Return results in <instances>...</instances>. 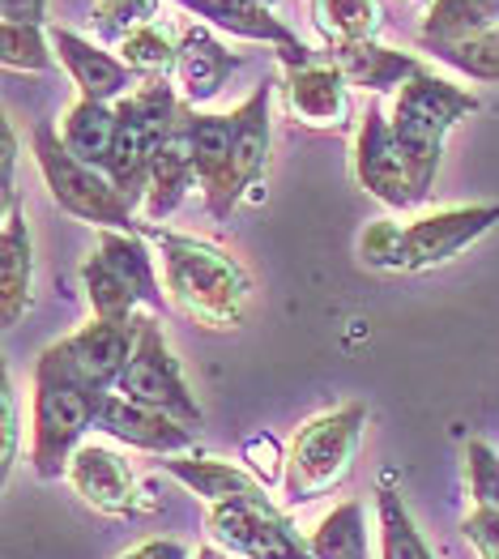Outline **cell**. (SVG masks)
Masks as SVG:
<instances>
[{
  "mask_svg": "<svg viewBox=\"0 0 499 559\" xmlns=\"http://www.w3.org/2000/svg\"><path fill=\"white\" fill-rule=\"evenodd\" d=\"M136 231L145 235L158 257H163V286L171 308L201 329H239L248 317L252 299V278L248 270L230 257L227 248L201 239V235H180L154 223H141Z\"/></svg>",
  "mask_w": 499,
  "mask_h": 559,
  "instance_id": "1",
  "label": "cell"
},
{
  "mask_svg": "<svg viewBox=\"0 0 499 559\" xmlns=\"http://www.w3.org/2000/svg\"><path fill=\"white\" fill-rule=\"evenodd\" d=\"M107 389L94 384L91 376L73 364L64 342H51L35 364V402H31V469L39 478H64L73 453L86 444V431H94L103 411Z\"/></svg>",
  "mask_w": 499,
  "mask_h": 559,
  "instance_id": "2",
  "label": "cell"
},
{
  "mask_svg": "<svg viewBox=\"0 0 499 559\" xmlns=\"http://www.w3.org/2000/svg\"><path fill=\"white\" fill-rule=\"evenodd\" d=\"M474 111H478V94H470L465 86H456V82L431 73V69L414 73L397 91L389 124H393V141L402 150V163L409 167L423 201L436 185V171H440V158H444V138Z\"/></svg>",
  "mask_w": 499,
  "mask_h": 559,
  "instance_id": "3",
  "label": "cell"
},
{
  "mask_svg": "<svg viewBox=\"0 0 499 559\" xmlns=\"http://www.w3.org/2000/svg\"><path fill=\"white\" fill-rule=\"evenodd\" d=\"M367 406L364 402H346L337 411H324L317 419H308L290 449H286V478H282V496L286 509L312 504L320 496L337 491L351 469H355V453L364 444Z\"/></svg>",
  "mask_w": 499,
  "mask_h": 559,
  "instance_id": "4",
  "label": "cell"
},
{
  "mask_svg": "<svg viewBox=\"0 0 499 559\" xmlns=\"http://www.w3.org/2000/svg\"><path fill=\"white\" fill-rule=\"evenodd\" d=\"M35 163L44 171L51 201L64 214L91 223L98 231H136L141 227L136 223V205L111 185V176L91 167V163H82V158H73L69 145L60 141V133L51 124L35 129Z\"/></svg>",
  "mask_w": 499,
  "mask_h": 559,
  "instance_id": "5",
  "label": "cell"
},
{
  "mask_svg": "<svg viewBox=\"0 0 499 559\" xmlns=\"http://www.w3.org/2000/svg\"><path fill=\"white\" fill-rule=\"evenodd\" d=\"M116 393L129 397V402H141V406H154V411L188 423V427L205 423V415H201V406H197V397H192V389H188V380L180 372V359H176L171 342L163 337V325L154 317L141 321L136 350L124 376H120V384H116Z\"/></svg>",
  "mask_w": 499,
  "mask_h": 559,
  "instance_id": "6",
  "label": "cell"
},
{
  "mask_svg": "<svg viewBox=\"0 0 499 559\" xmlns=\"http://www.w3.org/2000/svg\"><path fill=\"white\" fill-rule=\"evenodd\" d=\"M491 227H499V205H453V210L423 214L406 227H397V248H393L389 270L397 274L436 270L461 257L470 243H478Z\"/></svg>",
  "mask_w": 499,
  "mask_h": 559,
  "instance_id": "7",
  "label": "cell"
},
{
  "mask_svg": "<svg viewBox=\"0 0 499 559\" xmlns=\"http://www.w3.org/2000/svg\"><path fill=\"white\" fill-rule=\"evenodd\" d=\"M210 538L235 559H304L312 556L308 538L295 530V521L273 509L270 496L257 500H230L210 509Z\"/></svg>",
  "mask_w": 499,
  "mask_h": 559,
  "instance_id": "8",
  "label": "cell"
},
{
  "mask_svg": "<svg viewBox=\"0 0 499 559\" xmlns=\"http://www.w3.org/2000/svg\"><path fill=\"white\" fill-rule=\"evenodd\" d=\"M355 185L389 210L423 205L414 176H409V167L402 163V150L393 141V124H389L380 103H367V111L359 116V129H355Z\"/></svg>",
  "mask_w": 499,
  "mask_h": 559,
  "instance_id": "9",
  "label": "cell"
},
{
  "mask_svg": "<svg viewBox=\"0 0 499 559\" xmlns=\"http://www.w3.org/2000/svg\"><path fill=\"white\" fill-rule=\"evenodd\" d=\"M282 107L295 124L317 133H346L355 124L351 82L333 60H312L299 69H282Z\"/></svg>",
  "mask_w": 499,
  "mask_h": 559,
  "instance_id": "10",
  "label": "cell"
},
{
  "mask_svg": "<svg viewBox=\"0 0 499 559\" xmlns=\"http://www.w3.org/2000/svg\"><path fill=\"white\" fill-rule=\"evenodd\" d=\"M180 9H188L197 22H205L210 31H223L235 39H252V44H270L277 47V60L282 69H299V64H312L320 60L312 47L304 44L270 4L261 0H176Z\"/></svg>",
  "mask_w": 499,
  "mask_h": 559,
  "instance_id": "11",
  "label": "cell"
},
{
  "mask_svg": "<svg viewBox=\"0 0 499 559\" xmlns=\"http://www.w3.org/2000/svg\"><path fill=\"white\" fill-rule=\"evenodd\" d=\"M183 138H188V150H192V171H197V185H201V197H205V210L223 223V218H230V210L239 205V197H235V167H230L235 124H230V116L183 107Z\"/></svg>",
  "mask_w": 499,
  "mask_h": 559,
  "instance_id": "12",
  "label": "cell"
},
{
  "mask_svg": "<svg viewBox=\"0 0 499 559\" xmlns=\"http://www.w3.org/2000/svg\"><path fill=\"white\" fill-rule=\"evenodd\" d=\"M94 431H103V436H111V440H120L129 449L154 453V457H180V453H192V444H197V427L171 419V415H163L154 406L129 402L120 393L103 397Z\"/></svg>",
  "mask_w": 499,
  "mask_h": 559,
  "instance_id": "13",
  "label": "cell"
},
{
  "mask_svg": "<svg viewBox=\"0 0 499 559\" xmlns=\"http://www.w3.org/2000/svg\"><path fill=\"white\" fill-rule=\"evenodd\" d=\"M64 478H69V487L91 504L94 513L129 516L136 509L133 466H129L116 449H107V444H98V440H86V444L73 453Z\"/></svg>",
  "mask_w": 499,
  "mask_h": 559,
  "instance_id": "14",
  "label": "cell"
},
{
  "mask_svg": "<svg viewBox=\"0 0 499 559\" xmlns=\"http://www.w3.org/2000/svg\"><path fill=\"white\" fill-rule=\"evenodd\" d=\"M243 69V56L227 51L218 44V35L205 22H188L180 31V60H176V86L188 107H205L214 103L230 73Z\"/></svg>",
  "mask_w": 499,
  "mask_h": 559,
  "instance_id": "15",
  "label": "cell"
},
{
  "mask_svg": "<svg viewBox=\"0 0 499 559\" xmlns=\"http://www.w3.org/2000/svg\"><path fill=\"white\" fill-rule=\"evenodd\" d=\"M51 47H56V60L69 69L73 86L82 91V98L111 103V107H116L120 98H129V94H133V86H141L120 56L103 51L98 44L82 39V35H73V31H64V26H56V31H51Z\"/></svg>",
  "mask_w": 499,
  "mask_h": 559,
  "instance_id": "16",
  "label": "cell"
},
{
  "mask_svg": "<svg viewBox=\"0 0 499 559\" xmlns=\"http://www.w3.org/2000/svg\"><path fill=\"white\" fill-rule=\"evenodd\" d=\"M141 321L145 317H136V321H98V317H91V325H82L78 333L60 337V342H64L73 364L91 376L94 384L116 393V384H120V376H124V368H129V359H133L136 350Z\"/></svg>",
  "mask_w": 499,
  "mask_h": 559,
  "instance_id": "17",
  "label": "cell"
},
{
  "mask_svg": "<svg viewBox=\"0 0 499 559\" xmlns=\"http://www.w3.org/2000/svg\"><path fill=\"white\" fill-rule=\"evenodd\" d=\"M270 111H273L270 82H261L257 91L230 111V124H235L230 167H235V197L239 201L243 197H261V188H265V171H270Z\"/></svg>",
  "mask_w": 499,
  "mask_h": 559,
  "instance_id": "18",
  "label": "cell"
},
{
  "mask_svg": "<svg viewBox=\"0 0 499 559\" xmlns=\"http://www.w3.org/2000/svg\"><path fill=\"white\" fill-rule=\"evenodd\" d=\"M158 466L167 469L176 483H183L192 496H201L210 509L214 504H230V500H257V496H270V487L239 462H218V457H158Z\"/></svg>",
  "mask_w": 499,
  "mask_h": 559,
  "instance_id": "19",
  "label": "cell"
},
{
  "mask_svg": "<svg viewBox=\"0 0 499 559\" xmlns=\"http://www.w3.org/2000/svg\"><path fill=\"white\" fill-rule=\"evenodd\" d=\"M31 286H35V243L26 214L13 205L4 210V231H0V317L4 329H13L31 308Z\"/></svg>",
  "mask_w": 499,
  "mask_h": 559,
  "instance_id": "20",
  "label": "cell"
},
{
  "mask_svg": "<svg viewBox=\"0 0 499 559\" xmlns=\"http://www.w3.org/2000/svg\"><path fill=\"white\" fill-rule=\"evenodd\" d=\"M329 60L342 69V78L359 91L384 94V91H402L414 73H423L427 64L409 51H397V47H384L380 39L371 44H355V47H337L329 51Z\"/></svg>",
  "mask_w": 499,
  "mask_h": 559,
  "instance_id": "21",
  "label": "cell"
},
{
  "mask_svg": "<svg viewBox=\"0 0 499 559\" xmlns=\"http://www.w3.org/2000/svg\"><path fill=\"white\" fill-rule=\"evenodd\" d=\"M94 248L107 257V265L120 274V278L133 286V295L141 299V308L150 312H163L171 299H167V286L158 282L154 270V248L141 231H98L94 235Z\"/></svg>",
  "mask_w": 499,
  "mask_h": 559,
  "instance_id": "22",
  "label": "cell"
},
{
  "mask_svg": "<svg viewBox=\"0 0 499 559\" xmlns=\"http://www.w3.org/2000/svg\"><path fill=\"white\" fill-rule=\"evenodd\" d=\"M183 107H188V103H183ZM192 185H197V171H192V150H188V138H183V116H180L176 138L167 141V145H158L154 167H150V192H145V201H141L145 223L171 218L183 205V197H188Z\"/></svg>",
  "mask_w": 499,
  "mask_h": 559,
  "instance_id": "23",
  "label": "cell"
},
{
  "mask_svg": "<svg viewBox=\"0 0 499 559\" xmlns=\"http://www.w3.org/2000/svg\"><path fill=\"white\" fill-rule=\"evenodd\" d=\"M499 26V0H431L418 26V44L427 51L470 44Z\"/></svg>",
  "mask_w": 499,
  "mask_h": 559,
  "instance_id": "24",
  "label": "cell"
},
{
  "mask_svg": "<svg viewBox=\"0 0 499 559\" xmlns=\"http://www.w3.org/2000/svg\"><path fill=\"white\" fill-rule=\"evenodd\" d=\"M116 107L111 103H94V98H78L69 111H64V124H60V141L69 145L73 158L91 163L98 171H107L111 163V150H116Z\"/></svg>",
  "mask_w": 499,
  "mask_h": 559,
  "instance_id": "25",
  "label": "cell"
},
{
  "mask_svg": "<svg viewBox=\"0 0 499 559\" xmlns=\"http://www.w3.org/2000/svg\"><path fill=\"white\" fill-rule=\"evenodd\" d=\"M308 9H312V26L320 31L329 51L371 44V39H380V26H384L380 0H308Z\"/></svg>",
  "mask_w": 499,
  "mask_h": 559,
  "instance_id": "26",
  "label": "cell"
},
{
  "mask_svg": "<svg viewBox=\"0 0 499 559\" xmlns=\"http://www.w3.org/2000/svg\"><path fill=\"white\" fill-rule=\"evenodd\" d=\"M116 51H120V60L129 64V73H133L136 82H167V78H176L180 31L171 22H163V17H154V22L136 26Z\"/></svg>",
  "mask_w": 499,
  "mask_h": 559,
  "instance_id": "27",
  "label": "cell"
},
{
  "mask_svg": "<svg viewBox=\"0 0 499 559\" xmlns=\"http://www.w3.org/2000/svg\"><path fill=\"white\" fill-rule=\"evenodd\" d=\"M312 559H367L371 543H367V509L364 500H342L329 513L320 516V525L308 534Z\"/></svg>",
  "mask_w": 499,
  "mask_h": 559,
  "instance_id": "28",
  "label": "cell"
},
{
  "mask_svg": "<svg viewBox=\"0 0 499 559\" xmlns=\"http://www.w3.org/2000/svg\"><path fill=\"white\" fill-rule=\"evenodd\" d=\"M82 286H86L91 312L98 321H136L141 299L133 295V286L107 265V257L98 248H91V257L82 261Z\"/></svg>",
  "mask_w": 499,
  "mask_h": 559,
  "instance_id": "29",
  "label": "cell"
},
{
  "mask_svg": "<svg viewBox=\"0 0 499 559\" xmlns=\"http://www.w3.org/2000/svg\"><path fill=\"white\" fill-rule=\"evenodd\" d=\"M376 530H380V559H436L397 491L376 496Z\"/></svg>",
  "mask_w": 499,
  "mask_h": 559,
  "instance_id": "30",
  "label": "cell"
},
{
  "mask_svg": "<svg viewBox=\"0 0 499 559\" xmlns=\"http://www.w3.org/2000/svg\"><path fill=\"white\" fill-rule=\"evenodd\" d=\"M0 60H4V69H17V73H47L56 64L51 31L0 22Z\"/></svg>",
  "mask_w": 499,
  "mask_h": 559,
  "instance_id": "31",
  "label": "cell"
},
{
  "mask_svg": "<svg viewBox=\"0 0 499 559\" xmlns=\"http://www.w3.org/2000/svg\"><path fill=\"white\" fill-rule=\"evenodd\" d=\"M163 9V0H94V35L103 44H124L136 26L154 22Z\"/></svg>",
  "mask_w": 499,
  "mask_h": 559,
  "instance_id": "32",
  "label": "cell"
},
{
  "mask_svg": "<svg viewBox=\"0 0 499 559\" xmlns=\"http://www.w3.org/2000/svg\"><path fill=\"white\" fill-rule=\"evenodd\" d=\"M431 56L444 60L456 73L474 78V82H499V26L487 31V35H478V39H470V44L440 47V51H431Z\"/></svg>",
  "mask_w": 499,
  "mask_h": 559,
  "instance_id": "33",
  "label": "cell"
},
{
  "mask_svg": "<svg viewBox=\"0 0 499 559\" xmlns=\"http://www.w3.org/2000/svg\"><path fill=\"white\" fill-rule=\"evenodd\" d=\"M465 483L474 509H499V453L483 440L465 444Z\"/></svg>",
  "mask_w": 499,
  "mask_h": 559,
  "instance_id": "34",
  "label": "cell"
},
{
  "mask_svg": "<svg viewBox=\"0 0 499 559\" xmlns=\"http://www.w3.org/2000/svg\"><path fill=\"white\" fill-rule=\"evenodd\" d=\"M243 462H248V469H252L265 487L286 478V449H282L273 436H252V440L243 444Z\"/></svg>",
  "mask_w": 499,
  "mask_h": 559,
  "instance_id": "35",
  "label": "cell"
},
{
  "mask_svg": "<svg viewBox=\"0 0 499 559\" xmlns=\"http://www.w3.org/2000/svg\"><path fill=\"white\" fill-rule=\"evenodd\" d=\"M461 534L478 547L483 559H499V509H474L461 521Z\"/></svg>",
  "mask_w": 499,
  "mask_h": 559,
  "instance_id": "36",
  "label": "cell"
},
{
  "mask_svg": "<svg viewBox=\"0 0 499 559\" xmlns=\"http://www.w3.org/2000/svg\"><path fill=\"white\" fill-rule=\"evenodd\" d=\"M0 201H4V210H13L17 205V133H13V124L4 120L0 124Z\"/></svg>",
  "mask_w": 499,
  "mask_h": 559,
  "instance_id": "37",
  "label": "cell"
},
{
  "mask_svg": "<svg viewBox=\"0 0 499 559\" xmlns=\"http://www.w3.org/2000/svg\"><path fill=\"white\" fill-rule=\"evenodd\" d=\"M0 402H4V462H0V474L9 478V469L17 462V440H22V419H17V393H13V380L4 376L0 380Z\"/></svg>",
  "mask_w": 499,
  "mask_h": 559,
  "instance_id": "38",
  "label": "cell"
},
{
  "mask_svg": "<svg viewBox=\"0 0 499 559\" xmlns=\"http://www.w3.org/2000/svg\"><path fill=\"white\" fill-rule=\"evenodd\" d=\"M0 22H17V26H44L47 0H0Z\"/></svg>",
  "mask_w": 499,
  "mask_h": 559,
  "instance_id": "39",
  "label": "cell"
},
{
  "mask_svg": "<svg viewBox=\"0 0 499 559\" xmlns=\"http://www.w3.org/2000/svg\"><path fill=\"white\" fill-rule=\"evenodd\" d=\"M120 559H192V551L176 543V538H145V543H136L133 551H124Z\"/></svg>",
  "mask_w": 499,
  "mask_h": 559,
  "instance_id": "40",
  "label": "cell"
},
{
  "mask_svg": "<svg viewBox=\"0 0 499 559\" xmlns=\"http://www.w3.org/2000/svg\"><path fill=\"white\" fill-rule=\"evenodd\" d=\"M192 559H235V556L223 551L218 543H205V547H197V551H192Z\"/></svg>",
  "mask_w": 499,
  "mask_h": 559,
  "instance_id": "41",
  "label": "cell"
},
{
  "mask_svg": "<svg viewBox=\"0 0 499 559\" xmlns=\"http://www.w3.org/2000/svg\"><path fill=\"white\" fill-rule=\"evenodd\" d=\"M261 4H270V9H273V4H277V0H261Z\"/></svg>",
  "mask_w": 499,
  "mask_h": 559,
  "instance_id": "42",
  "label": "cell"
},
{
  "mask_svg": "<svg viewBox=\"0 0 499 559\" xmlns=\"http://www.w3.org/2000/svg\"><path fill=\"white\" fill-rule=\"evenodd\" d=\"M418 4H431V0H418Z\"/></svg>",
  "mask_w": 499,
  "mask_h": 559,
  "instance_id": "43",
  "label": "cell"
}]
</instances>
